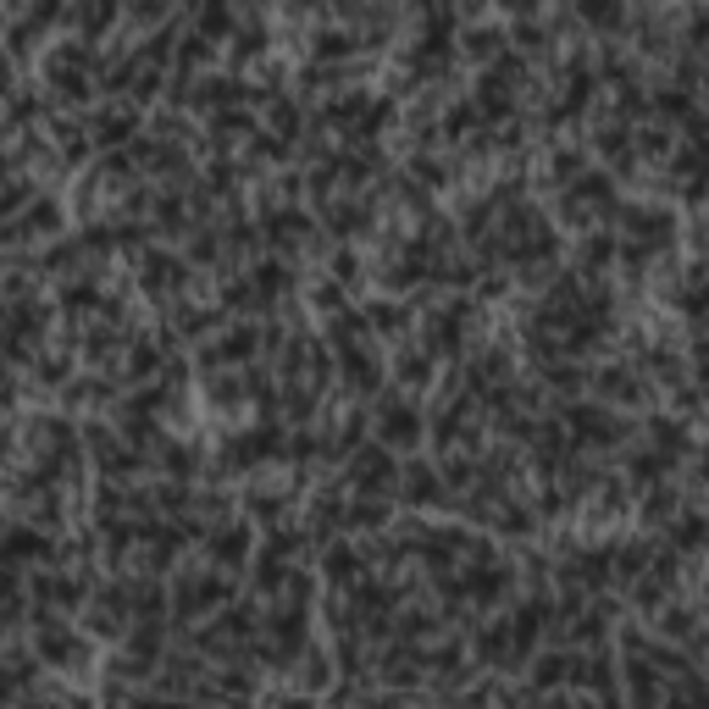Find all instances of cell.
Here are the masks:
<instances>
[{
  "label": "cell",
  "instance_id": "2",
  "mask_svg": "<svg viewBox=\"0 0 709 709\" xmlns=\"http://www.w3.org/2000/svg\"><path fill=\"white\" fill-rule=\"evenodd\" d=\"M127 134H139V111H111V117H101V144H117Z\"/></svg>",
  "mask_w": 709,
  "mask_h": 709
},
{
  "label": "cell",
  "instance_id": "4",
  "mask_svg": "<svg viewBox=\"0 0 709 709\" xmlns=\"http://www.w3.org/2000/svg\"><path fill=\"white\" fill-rule=\"evenodd\" d=\"M211 549H216V560L239 565V560H244V549H249V532H244V527H228V538H216Z\"/></svg>",
  "mask_w": 709,
  "mask_h": 709
},
{
  "label": "cell",
  "instance_id": "3",
  "mask_svg": "<svg viewBox=\"0 0 709 709\" xmlns=\"http://www.w3.org/2000/svg\"><path fill=\"white\" fill-rule=\"evenodd\" d=\"M144 283H150V288L183 283V267H178V261H167V255H150V261H144Z\"/></svg>",
  "mask_w": 709,
  "mask_h": 709
},
{
  "label": "cell",
  "instance_id": "1",
  "mask_svg": "<svg viewBox=\"0 0 709 709\" xmlns=\"http://www.w3.org/2000/svg\"><path fill=\"white\" fill-rule=\"evenodd\" d=\"M416 438H422V416L416 410H382V443H399V449H410Z\"/></svg>",
  "mask_w": 709,
  "mask_h": 709
}]
</instances>
